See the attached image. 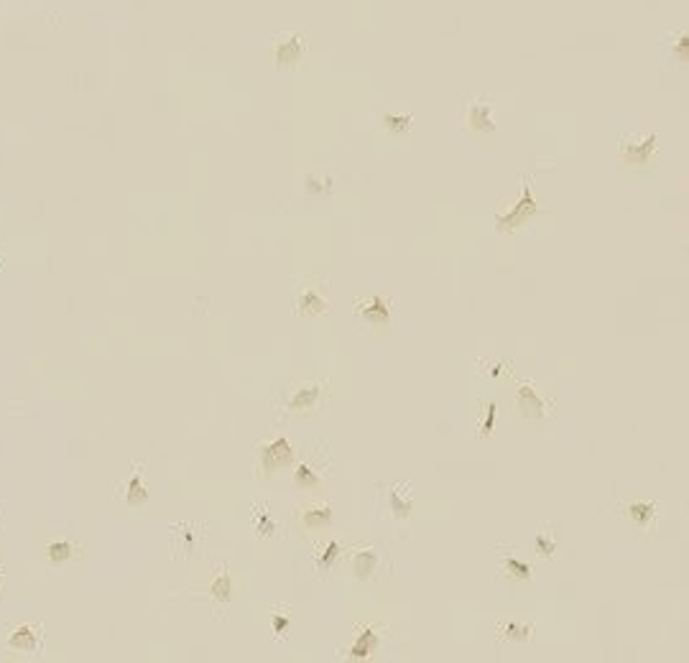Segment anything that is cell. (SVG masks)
I'll use <instances>...</instances> for the list:
<instances>
[{
  "instance_id": "7402d4cb",
  "label": "cell",
  "mask_w": 689,
  "mask_h": 663,
  "mask_svg": "<svg viewBox=\"0 0 689 663\" xmlns=\"http://www.w3.org/2000/svg\"><path fill=\"white\" fill-rule=\"evenodd\" d=\"M534 549H536V554H539V557L549 559L551 554L557 551V543L549 541V538H546V536H544V534H539V536H536V538H534Z\"/></svg>"
},
{
  "instance_id": "2e32d148",
  "label": "cell",
  "mask_w": 689,
  "mask_h": 663,
  "mask_svg": "<svg viewBox=\"0 0 689 663\" xmlns=\"http://www.w3.org/2000/svg\"><path fill=\"white\" fill-rule=\"evenodd\" d=\"M289 630H291V618H289V612H283V610H274L271 612V633L281 641V638H286L289 635Z\"/></svg>"
},
{
  "instance_id": "30bf717a",
  "label": "cell",
  "mask_w": 689,
  "mask_h": 663,
  "mask_svg": "<svg viewBox=\"0 0 689 663\" xmlns=\"http://www.w3.org/2000/svg\"><path fill=\"white\" fill-rule=\"evenodd\" d=\"M294 485L301 490H317L322 488V477L312 465H299L294 470Z\"/></svg>"
},
{
  "instance_id": "8992f818",
  "label": "cell",
  "mask_w": 689,
  "mask_h": 663,
  "mask_svg": "<svg viewBox=\"0 0 689 663\" xmlns=\"http://www.w3.org/2000/svg\"><path fill=\"white\" fill-rule=\"evenodd\" d=\"M378 648V633H375V628H365V630H360L358 641L352 643V648L347 656L352 661H365V658L373 656V650Z\"/></svg>"
},
{
  "instance_id": "d6986e66",
  "label": "cell",
  "mask_w": 689,
  "mask_h": 663,
  "mask_svg": "<svg viewBox=\"0 0 689 663\" xmlns=\"http://www.w3.org/2000/svg\"><path fill=\"white\" fill-rule=\"evenodd\" d=\"M503 569L511 574L513 580H528V577H531V566H528L526 561H518V559H513V557L505 559Z\"/></svg>"
},
{
  "instance_id": "5b68a950",
  "label": "cell",
  "mask_w": 689,
  "mask_h": 663,
  "mask_svg": "<svg viewBox=\"0 0 689 663\" xmlns=\"http://www.w3.org/2000/svg\"><path fill=\"white\" fill-rule=\"evenodd\" d=\"M319 396H322V385L319 383H309V385H301L296 388V393L289 398V411H306V408H314V406L319 404Z\"/></svg>"
},
{
  "instance_id": "ba28073f",
  "label": "cell",
  "mask_w": 689,
  "mask_h": 663,
  "mask_svg": "<svg viewBox=\"0 0 689 663\" xmlns=\"http://www.w3.org/2000/svg\"><path fill=\"white\" fill-rule=\"evenodd\" d=\"M79 557V546L72 541H52L46 546V559L52 561V564H64L69 559Z\"/></svg>"
},
{
  "instance_id": "52a82bcc",
  "label": "cell",
  "mask_w": 689,
  "mask_h": 663,
  "mask_svg": "<svg viewBox=\"0 0 689 663\" xmlns=\"http://www.w3.org/2000/svg\"><path fill=\"white\" fill-rule=\"evenodd\" d=\"M145 500H148V490H145L143 472H141V470L136 467V472L130 474V480H128V490H125V503H128L130 508H141V505H145Z\"/></svg>"
},
{
  "instance_id": "cb8c5ba5",
  "label": "cell",
  "mask_w": 689,
  "mask_h": 663,
  "mask_svg": "<svg viewBox=\"0 0 689 663\" xmlns=\"http://www.w3.org/2000/svg\"><path fill=\"white\" fill-rule=\"evenodd\" d=\"M493 424H496V404L485 406V419H482V424H480V436L482 439L493 434Z\"/></svg>"
},
{
  "instance_id": "6da1fadb",
  "label": "cell",
  "mask_w": 689,
  "mask_h": 663,
  "mask_svg": "<svg viewBox=\"0 0 689 663\" xmlns=\"http://www.w3.org/2000/svg\"><path fill=\"white\" fill-rule=\"evenodd\" d=\"M41 648V630L31 623H21L8 630L6 650L10 656H33Z\"/></svg>"
},
{
  "instance_id": "ac0fdd59",
  "label": "cell",
  "mask_w": 689,
  "mask_h": 663,
  "mask_svg": "<svg viewBox=\"0 0 689 663\" xmlns=\"http://www.w3.org/2000/svg\"><path fill=\"white\" fill-rule=\"evenodd\" d=\"M498 633H500V638H503V641H521V643H523V641H528V638H531V628H528V625H518V623H508V625L500 628Z\"/></svg>"
},
{
  "instance_id": "ffe728a7",
  "label": "cell",
  "mask_w": 689,
  "mask_h": 663,
  "mask_svg": "<svg viewBox=\"0 0 689 663\" xmlns=\"http://www.w3.org/2000/svg\"><path fill=\"white\" fill-rule=\"evenodd\" d=\"M209 595L217 600V602H228V597H230V580H228V574H220L217 580L209 584Z\"/></svg>"
},
{
  "instance_id": "d4e9b609",
  "label": "cell",
  "mask_w": 689,
  "mask_h": 663,
  "mask_svg": "<svg viewBox=\"0 0 689 663\" xmlns=\"http://www.w3.org/2000/svg\"><path fill=\"white\" fill-rule=\"evenodd\" d=\"M386 122H388L390 128H396V130H406L409 125H411L409 118H386Z\"/></svg>"
},
{
  "instance_id": "9c48e42d",
  "label": "cell",
  "mask_w": 689,
  "mask_h": 663,
  "mask_svg": "<svg viewBox=\"0 0 689 663\" xmlns=\"http://www.w3.org/2000/svg\"><path fill=\"white\" fill-rule=\"evenodd\" d=\"M534 212V197H531V191H523V199H521V205L513 209V214H508V217H500V227L503 230H508V227H516L518 222H523L528 217V214Z\"/></svg>"
},
{
  "instance_id": "603a6c76",
  "label": "cell",
  "mask_w": 689,
  "mask_h": 663,
  "mask_svg": "<svg viewBox=\"0 0 689 663\" xmlns=\"http://www.w3.org/2000/svg\"><path fill=\"white\" fill-rule=\"evenodd\" d=\"M255 531H258V536H271L276 531L274 520L268 518V513H263V511L255 513Z\"/></svg>"
},
{
  "instance_id": "e0dca14e",
  "label": "cell",
  "mask_w": 689,
  "mask_h": 663,
  "mask_svg": "<svg viewBox=\"0 0 689 663\" xmlns=\"http://www.w3.org/2000/svg\"><path fill=\"white\" fill-rule=\"evenodd\" d=\"M654 148H656V138L651 136V138H646V143L635 145V148H633V145L626 143V145H623V156H626V159H633V161H646V159H649V153L654 151Z\"/></svg>"
},
{
  "instance_id": "484cf974",
  "label": "cell",
  "mask_w": 689,
  "mask_h": 663,
  "mask_svg": "<svg viewBox=\"0 0 689 663\" xmlns=\"http://www.w3.org/2000/svg\"><path fill=\"white\" fill-rule=\"evenodd\" d=\"M3 580H6V572H3V561H0V592H3Z\"/></svg>"
},
{
  "instance_id": "9a60e30c",
  "label": "cell",
  "mask_w": 689,
  "mask_h": 663,
  "mask_svg": "<svg viewBox=\"0 0 689 663\" xmlns=\"http://www.w3.org/2000/svg\"><path fill=\"white\" fill-rule=\"evenodd\" d=\"M332 520V511L329 508H309L304 513V526L306 528H324Z\"/></svg>"
},
{
  "instance_id": "3957f363",
  "label": "cell",
  "mask_w": 689,
  "mask_h": 663,
  "mask_svg": "<svg viewBox=\"0 0 689 663\" xmlns=\"http://www.w3.org/2000/svg\"><path fill=\"white\" fill-rule=\"evenodd\" d=\"M516 406H518L521 416H523V419H531V421L541 419V416L549 413L546 401H544V398L536 393V388H531V385H518V390H516Z\"/></svg>"
},
{
  "instance_id": "4fadbf2b",
  "label": "cell",
  "mask_w": 689,
  "mask_h": 663,
  "mask_svg": "<svg viewBox=\"0 0 689 663\" xmlns=\"http://www.w3.org/2000/svg\"><path fill=\"white\" fill-rule=\"evenodd\" d=\"M296 306H299V314H309V317H312V314H324L327 312V301H324L322 296H317L314 291H306L304 296L299 298Z\"/></svg>"
},
{
  "instance_id": "277c9868",
  "label": "cell",
  "mask_w": 689,
  "mask_h": 663,
  "mask_svg": "<svg viewBox=\"0 0 689 663\" xmlns=\"http://www.w3.org/2000/svg\"><path fill=\"white\" fill-rule=\"evenodd\" d=\"M358 312H360V317L367 321V324H375V327H390V309L381 296H373L370 301H365V304H358Z\"/></svg>"
},
{
  "instance_id": "8fae6325",
  "label": "cell",
  "mask_w": 689,
  "mask_h": 663,
  "mask_svg": "<svg viewBox=\"0 0 689 663\" xmlns=\"http://www.w3.org/2000/svg\"><path fill=\"white\" fill-rule=\"evenodd\" d=\"M352 572H355L358 580H367V577L375 572V551H370V549L358 551L355 559H352Z\"/></svg>"
},
{
  "instance_id": "5bb4252c",
  "label": "cell",
  "mask_w": 689,
  "mask_h": 663,
  "mask_svg": "<svg viewBox=\"0 0 689 663\" xmlns=\"http://www.w3.org/2000/svg\"><path fill=\"white\" fill-rule=\"evenodd\" d=\"M654 513H656V505L654 503H633L628 508L631 520L638 523V526H649V520L654 518Z\"/></svg>"
},
{
  "instance_id": "7a4b0ae2",
  "label": "cell",
  "mask_w": 689,
  "mask_h": 663,
  "mask_svg": "<svg viewBox=\"0 0 689 663\" xmlns=\"http://www.w3.org/2000/svg\"><path fill=\"white\" fill-rule=\"evenodd\" d=\"M291 457H294V449H291L289 439H276V442L266 444L263 449H260V470H266L268 474L278 472L283 467L289 465Z\"/></svg>"
},
{
  "instance_id": "44dd1931",
  "label": "cell",
  "mask_w": 689,
  "mask_h": 663,
  "mask_svg": "<svg viewBox=\"0 0 689 663\" xmlns=\"http://www.w3.org/2000/svg\"><path fill=\"white\" fill-rule=\"evenodd\" d=\"M337 557H340V543H337V541H329L327 546H324V549L319 551V559H317V566H319V569H329V566H332V561H335Z\"/></svg>"
},
{
  "instance_id": "7c38bea8",
  "label": "cell",
  "mask_w": 689,
  "mask_h": 663,
  "mask_svg": "<svg viewBox=\"0 0 689 663\" xmlns=\"http://www.w3.org/2000/svg\"><path fill=\"white\" fill-rule=\"evenodd\" d=\"M388 508L393 511V516L396 518H411V513H413V503L409 500V497H401V488H393L388 493Z\"/></svg>"
},
{
  "instance_id": "4316f807",
  "label": "cell",
  "mask_w": 689,
  "mask_h": 663,
  "mask_svg": "<svg viewBox=\"0 0 689 663\" xmlns=\"http://www.w3.org/2000/svg\"><path fill=\"white\" fill-rule=\"evenodd\" d=\"M0 526H3V523H0Z\"/></svg>"
}]
</instances>
